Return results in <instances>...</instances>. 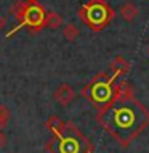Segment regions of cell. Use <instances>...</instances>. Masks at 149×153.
I'll return each instance as SVG.
<instances>
[{
	"mask_svg": "<svg viewBox=\"0 0 149 153\" xmlns=\"http://www.w3.org/2000/svg\"><path fill=\"white\" fill-rule=\"evenodd\" d=\"M79 16L80 19L87 24V27H90L92 31H101L114 19V10L107 5L106 2H87L85 5L79 10Z\"/></svg>",
	"mask_w": 149,
	"mask_h": 153,
	"instance_id": "7a4b0ae2",
	"label": "cell"
},
{
	"mask_svg": "<svg viewBox=\"0 0 149 153\" xmlns=\"http://www.w3.org/2000/svg\"><path fill=\"white\" fill-rule=\"evenodd\" d=\"M5 143H7V137H5V134L0 131V147H3Z\"/></svg>",
	"mask_w": 149,
	"mask_h": 153,
	"instance_id": "7c38bea8",
	"label": "cell"
},
{
	"mask_svg": "<svg viewBox=\"0 0 149 153\" xmlns=\"http://www.w3.org/2000/svg\"><path fill=\"white\" fill-rule=\"evenodd\" d=\"M11 13L18 19L19 26L11 31L8 36H11L13 32L21 29V27H26L32 34L43 29V19H45V13L47 11L43 10V7L37 0H18L11 7Z\"/></svg>",
	"mask_w": 149,
	"mask_h": 153,
	"instance_id": "6da1fadb",
	"label": "cell"
},
{
	"mask_svg": "<svg viewBox=\"0 0 149 153\" xmlns=\"http://www.w3.org/2000/svg\"><path fill=\"white\" fill-rule=\"evenodd\" d=\"M3 27H5V18H3L2 15H0V31H2Z\"/></svg>",
	"mask_w": 149,
	"mask_h": 153,
	"instance_id": "4fadbf2b",
	"label": "cell"
},
{
	"mask_svg": "<svg viewBox=\"0 0 149 153\" xmlns=\"http://www.w3.org/2000/svg\"><path fill=\"white\" fill-rule=\"evenodd\" d=\"M74 98H76V90H74L69 84H61V85H58L56 90L53 92V100H55L59 106H68V105H71Z\"/></svg>",
	"mask_w": 149,
	"mask_h": 153,
	"instance_id": "277c9868",
	"label": "cell"
},
{
	"mask_svg": "<svg viewBox=\"0 0 149 153\" xmlns=\"http://www.w3.org/2000/svg\"><path fill=\"white\" fill-rule=\"evenodd\" d=\"M8 121H10V110L5 105H0V131L7 126Z\"/></svg>",
	"mask_w": 149,
	"mask_h": 153,
	"instance_id": "8fae6325",
	"label": "cell"
},
{
	"mask_svg": "<svg viewBox=\"0 0 149 153\" xmlns=\"http://www.w3.org/2000/svg\"><path fill=\"white\" fill-rule=\"evenodd\" d=\"M114 79L115 77L112 76L109 77L107 74H99L92 81V84L84 89V94L88 98H92L95 103H99V105L103 103L104 105V103L114 98V92H112V87H111Z\"/></svg>",
	"mask_w": 149,
	"mask_h": 153,
	"instance_id": "3957f363",
	"label": "cell"
},
{
	"mask_svg": "<svg viewBox=\"0 0 149 153\" xmlns=\"http://www.w3.org/2000/svg\"><path fill=\"white\" fill-rule=\"evenodd\" d=\"M93 2H106V0H93Z\"/></svg>",
	"mask_w": 149,
	"mask_h": 153,
	"instance_id": "5bb4252c",
	"label": "cell"
},
{
	"mask_svg": "<svg viewBox=\"0 0 149 153\" xmlns=\"http://www.w3.org/2000/svg\"><path fill=\"white\" fill-rule=\"evenodd\" d=\"M119 13H120V16L125 19L127 23H131V21H135V19H136V16H138L139 10H138V7H136L133 2H125V3L120 7Z\"/></svg>",
	"mask_w": 149,
	"mask_h": 153,
	"instance_id": "52a82bcc",
	"label": "cell"
},
{
	"mask_svg": "<svg viewBox=\"0 0 149 153\" xmlns=\"http://www.w3.org/2000/svg\"><path fill=\"white\" fill-rule=\"evenodd\" d=\"M111 68V76L112 77H117V76H123V74H127L128 71H130V61H127L123 56H115V58L111 61L109 65Z\"/></svg>",
	"mask_w": 149,
	"mask_h": 153,
	"instance_id": "8992f818",
	"label": "cell"
},
{
	"mask_svg": "<svg viewBox=\"0 0 149 153\" xmlns=\"http://www.w3.org/2000/svg\"><path fill=\"white\" fill-rule=\"evenodd\" d=\"M47 127H48L50 131H53L55 134H59L61 129L64 127V124H63V121H61L58 116H51V118L47 121Z\"/></svg>",
	"mask_w": 149,
	"mask_h": 153,
	"instance_id": "30bf717a",
	"label": "cell"
},
{
	"mask_svg": "<svg viewBox=\"0 0 149 153\" xmlns=\"http://www.w3.org/2000/svg\"><path fill=\"white\" fill-rule=\"evenodd\" d=\"M59 153H80V142L72 135L61 134L59 140Z\"/></svg>",
	"mask_w": 149,
	"mask_h": 153,
	"instance_id": "5b68a950",
	"label": "cell"
},
{
	"mask_svg": "<svg viewBox=\"0 0 149 153\" xmlns=\"http://www.w3.org/2000/svg\"><path fill=\"white\" fill-rule=\"evenodd\" d=\"M59 26H63V18H61L56 11H48V13H45L43 27H48V29H58Z\"/></svg>",
	"mask_w": 149,
	"mask_h": 153,
	"instance_id": "ba28073f",
	"label": "cell"
},
{
	"mask_svg": "<svg viewBox=\"0 0 149 153\" xmlns=\"http://www.w3.org/2000/svg\"><path fill=\"white\" fill-rule=\"evenodd\" d=\"M79 34H80L79 27L76 26V24H72V23L66 24L64 29H63V36H64V39L68 40V42H74V40L79 37Z\"/></svg>",
	"mask_w": 149,
	"mask_h": 153,
	"instance_id": "9c48e42d",
	"label": "cell"
}]
</instances>
